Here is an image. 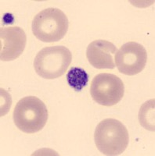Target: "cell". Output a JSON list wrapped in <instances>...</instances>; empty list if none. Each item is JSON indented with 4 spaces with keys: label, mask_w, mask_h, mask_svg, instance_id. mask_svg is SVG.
<instances>
[{
    "label": "cell",
    "mask_w": 155,
    "mask_h": 156,
    "mask_svg": "<svg viewBox=\"0 0 155 156\" xmlns=\"http://www.w3.org/2000/svg\"><path fill=\"white\" fill-rule=\"evenodd\" d=\"M117 47L106 40H96L88 45L86 57L89 62L96 69H113L115 67L114 56Z\"/></svg>",
    "instance_id": "obj_8"
},
{
    "label": "cell",
    "mask_w": 155,
    "mask_h": 156,
    "mask_svg": "<svg viewBox=\"0 0 155 156\" xmlns=\"http://www.w3.org/2000/svg\"><path fill=\"white\" fill-rule=\"evenodd\" d=\"M68 24V17L62 10L47 8L40 11L32 20V33L42 42H56L67 34Z\"/></svg>",
    "instance_id": "obj_3"
},
{
    "label": "cell",
    "mask_w": 155,
    "mask_h": 156,
    "mask_svg": "<svg viewBox=\"0 0 155 156\" xmlns=\"http://www.w3.org/2000/svg\"><path fill=\"white\" fill-rule=\"evenodd\" d=\"M96 147L105 155H118L125 151L129 140L127 128L121 121L109 118L96 126L94 133Z\"/></svg>",
    "instance_id": "obj_1"
},
{
    "label": "cell",
    "mask_w": 155,
    "mask_h": 156,
    "mask_svg": "<svg viewBox=\"0 0 155 156\" xmlns=\"http://www.w3.org/2000/svg\"><path fill=\"white\" fill-rule=\"evenodd\" d=\"M13 121L18 129L26 133L40 131L48 119V110L43 101L35 96H27L17 103Z\"/></svg>",
    "instance_id": "obj_2"
},
{
    "label": "cell",
    "mask_w": 155,
    "mask_h": 156,
    "mask_svg": "<svg viewBox=\"0 0 155 156\" xmlns=\"http://www.w3.org/2000/svg\"><path fill=\"white\" fill-rule=\"evenodd\" d=\"M67 81L70 87L74 90L80 91L87 84L89 75L82 68L72 67L67 74Z\"/></svg>",
    "instance_id": "obj_10"
},
{
    "label": "cell",
    "mask_w": 155,
    "mask_h": 156,
    "mask_svg": "<svg viewBox=\"0 0 155 156\" xmlns=\"http://www.w3.org/2000/svg\"><path fill=\"white\" fill-rule=\"evenodd\" d=\"M154 98L143 103L139 112V120L145 129L154 131Z\"/></svg>",
    "instance_id": "obj_9"
},
{
    "label": "cell",
    "mask_w": 155,
    "mask_h": 156,
    "mask_svg": "<svg viewBox=\"0 0 155 156\" xmlns=\"http://www.w3.org/2000/svg\"><path fill=\"white\" fill-rule=\"evenodd\" d=\"M2 61H12L23 53L27 37L24 30L19 27H2L0 29Z\"/></svg>",
    "instance_id": "obj_7"
},
{
    "label": "cell",
    "mask_w": 155,
    "mask_h": 156,
    "mask_svg": "<svg viewBox=\"0 0 155 156\" xmlns=\"http://www.w3.org/2000/svg\"><path fill=\"white\" fill-rule=\"evenodd\" d=\"M116 66L120 73L134 76L143 70L147 60V53L139 43L129 41L124 44L114 55Z\"/></svg>",
    "instance_id": "obj_6"
},
{
    "label": "cell",
    "mask_w": 155,
    "mask_h": 156,
    "mask_svg": "<svg viewBox=\"0 0 155 156\" xmlns=\"http://www.w3.org/2000/svg\"><path fill=\"white\" fill-rule=\"evenodd\" d=\"M72 60V52L67 47H46L36 55L34 69L41 77L48 80L56 79L65 73Z\"/></svg>",
    "instance_id": "obj_4"
},
{
    "label": "cell",
    "mask_w": 155,
    "mask_h": 156,
    "mask_svg": "<svg viewBox=\"0 0 155 156\" xmlns=\"http://www.w3.org/2000/svg\"><path fill=\"white\" fill-rule=\"evenodd\" d=\"M123 81L112 73H100L94 76L90 86V94L96 103L103 106L118 104L124 96Z\"/></svg>",
    "instance_id": "obj_5"
}]
</instances>
